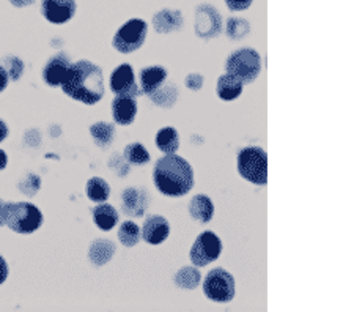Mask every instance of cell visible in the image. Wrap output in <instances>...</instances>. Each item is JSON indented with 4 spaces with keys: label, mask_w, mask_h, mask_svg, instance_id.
Listing matches in <instances>:
<instances>
[{
    "label": "cell",
    "mask_w": 354,
    "mask_h": 312,
    "mask_svg": "<svg viewBox=\"0 0 354 312\" xmlns=\"http://www.w3.org/2000/svg\"><path fill=\"white\" fill-rule=\"evenodd\" d=\"M123 158L134 166H145L150 163V153L140 142H133V144L124 147Z\"/></svg>",
    "instance_id": "4316f807"
},
{
    "label": "cell",
    "mask_w": 354,
    "mask_h": 312,
    "mask_svg": "<svg viewBox=\"0 0 354 312\" xmlns=\"http://www.w3.org/2000/svg\"><path fill=\"white\" fill-rule=\"evenodd\" d=\"M151 101L158 106L165 107V109H169V107H172L176 104V101H178V89H176L175 84H162L161 87H159L156 92H153L150 95Z\"/></svg>",
    "instance_id": "cb8c5ba5"
},
{
    "label": "cell",
    "mask_w": 354,
    "mask_h": 312,
    "mask_svg": "<svg viewBox=\"0 0 354 312\" xmlns=\"http://www.w3.org/2000/svg\"><path fill=\"white\" fill-rule=\"evenodd\" d=\"M8 136V127L5 125L3 120H0V142H3Z\"/></svg>",
    "instance_id": "d590c367"
},
{
    "label": "cell",
    "mask_w": 354,
    "mask_h": 312,
    "mask_svg": "<svg viewBox=\"0 0 354 312\" xmlns=\"http://www.w3.org/2000/svg\"><path fill=\"white\" fill-rule=\"evenodd\" d=\"M112 117L117 125L122 127H128V125L136 120L137 116V101L134 98H128V96H115L112 100Z\"/></svg>",
    "instance_id": "9a60e30c"
},
{
    "label": "cell",
    "mask_w": 354,
    "mask_h": 312,
    "mask_svg": "<svg viewBox=\"0 0 354 312\" xmlns=\"http://www.w3.org/2000/svg\"><path fill=\"white\" fill-rule=\"evenodd\" d=\"M85 192H87V197L93 202H106L111 196V186L104 178L101 177H93L87 181V186H85Z\"/></svg>",
    "instance_id": "484cf974"
},
{
    "label": "cell",
    "mask_w": 354,
    "mask_h": 312,
    "mask_svg": "<svg viewBox=\"0 0 354 312\" xmlns=\"http://www.w3.org/2000/svg\"><path fill=\"white\" fill-rule=\"evenodd\" d=\"M77 5L74 0H43L41 13L53 24H66L76 15Z\"/></svg>",
    "instance_id": "8fae6325"
},
{
    "label": "cell",
    "mask_w": 354,
    "mask_h": 312,
    "mask_svg": "<svg viewBox=\"0 0 354 312\" xmlns=\"http://www.w3.org/2000/svg\"><path fill=\"white\" fill-rule=\"evenodd\" d=\"M7 164H8L7 153H5L3 150H0V170H3L5 167H7Z\"/></svg>",
    "instance_id": "74e56055"
},
{
    "label": "cell",
    "mask_w": 354,
    "mask_h": 312,
    "mask_svg": "<svg viewBox=\"0 0 354 312\" xmlns=\"http://www.w3.org/2000/svg\"><path fill=\"white\" fill-rule=\"evenodd\" d=\"M8 202H3L0 199V227L5 226V218H7V212H8Z\"/></svg>",
    "instance_id": "e575fe53"
},
{
    "label": "cell",
    "mask_w": 354,
    "mask_h": 312,
    "mask_svg": "<svg viewBox=\"0 0 354 312\" xmlns=\"http://www.w3.org/2000/svg\"><path fill=\"white\" fill-rule=\"evenodd\" d=\"M111 90L117 96H128V98H137V96L144 95L136 82L134 70L129 64L120 65L112 71Z\"/></svg>",
    "instance_id": "30bf717a"
},
{
    "label": "cell",
    "mask_w": 354,
    "mask_h": 312,
    "mask_svg": "<svg viewBox=\"0 0 354 312\" xmlns=\"http://www.w3.org/2000/svg\"><path fill=\"white\" fill-rule=\"evenodd\" d=\"M244 89V84L232 75H222L218 79V85H216V92L222 101H233L241 96Z\"/></svg>",
    "instance_id": "ffe728a7"
},
{
    "label": "cell",
    "mask_w": 354,
    "mask_h": 312,
    "mask_svg": "<svg viewBox=\"0 0 354 312\" xmlns=\"http://www.w3.org/2000/svg\"><path fill=\"white\" fill-rule=\"evenodd\" d=\"M90 134L93 138L95 144L101 149H107L115 140V127L112 123L98 122L90 127Z\"/></svg>",
    "instance_id": "7402d4cb"
},
{
    "label": "cell",
    "mask_w": 354,
    "mask_h": 312,
    "mask_svg": "<svg viewBox=\"0 0 354 312\" xmlns=\"http://www.w3.org/2000/svg\"><path fill=\"white\" fill-rule=\"evenodd\" d=\"M140 238H142L140 227L136 223H133V221H124V223H122V226H120L118 240L122 241L123 246L133 248L140 241Z\"/></svg>",
    "instance_id": "83f0119b"
},
{
    "label": "cell",
    "mask_w": 354,
    "mask_h": 312,
    "mask_svg": "<svg viewBox=\"0 0 354 312\" xmlns=\"http://www.w3.org/2000/svg\"><path fill=\"white\" fill-rule=\"evenodd\" d=\"M115 243L111 240H104V238H100V240H95L90 245L88 259L93 265L102 266L109 262V260H112L113 255H115Z\"/></svg>",
    "instance_id": "ac0fdd59"
},
{
    "label": "cell",
    "mask_w": 354,
    "mask_h": 312,
    "mask_svg": "<svg viewBox=\"0 0 354 312\" xmlns=\"http://www.w3.org/2000/svg\"><path fill=\"white\" fill-rule=\"evenodd\" d=\"M222 241L221 238L211 230H205L197 237L191 248L189 257L196 266H207L221 257Z\"/></svg>",
    "instance_id": "ba28073f"
},
{
    "label": "cell",
    "mask_w": 354,
    "mask_h": 312,
    "mask_svg": "<svg viewBox=\"0 0 354 312\" xmlns=\"http://www.w3.org/2000/svg\"><path fill=\"white\" fill-rule=\"evenodd\" d=\"M250 32V24L243 18H230L225 24V33L230 39H243Z\"/></svg>",
    "instance_id": "f1b7e54d"
},
{
    "label": "cell",
    "mask_w": 354,
    "mask_h": 312,
    "mask_svg": "<svg viewBox=\"0 0 354 312\" xmlns=\"http://www.w3.org/2000/svg\"><path fill=\"white\" fill-rule=\"evenodd\" d=\"M148 205H150V196L145 190L128 188L122 192V208L129 217H144Z\"/></svg>",
    "instance_id": "7c38bea8"
},
{
    "label": "cell",
    "mask_w": 354,
    "mask_h": 312,
    "mask_svg": "<svg viewBox=\"0 0 354 312\" xmlns=\"http://www.w3.org/2000/svg\"><path fill=\"white\" fill-rule=\"evenodd\" d=\"M8 277V265L5 262V259L0 255V284H3Z\"/></svg>",
    "instance_id": "d6a6232c"
},
{
    "label": "cell",
    "mask_w": 354,
    "mask_h": 312,
    "mask_svg": "<svg viewBox=\"0 0 354 312\" xmlns=\"http://www.w3.org/2000/svg\"><path fill=\"white\" fill-rule=\"evenodd\" d=\"M174 281L180 288H185V291H194L200 286V281H202V273L196 268V266H183L178 270V273L175 275Z\"/></svg>",
    "instance_id": "d4e9b609"
},
{
    "label": "cell",
    "mask_w": 354,
    "mask_h": 312,
    "mask_svg": "<svg viewBox=\"0 0 354 312\" xmlns=\"http://www.w3.org/2000/svg\"><path fill=\"white\" fill-rule=\"evenodd\" d=\"M5 224H7L11 230L16 234L28 235L37 232L43 224V213L39 212L37 205L30 202H18L10 203L7 218H5Z\"/></svg>",
    "instance_id": "5b68a950"
},
{
    "label": "cell",
    "mask_w": 354,
    "mask_h": 312,
    "mask_svg": "<svg viewBox=\"0 0 354 312\" xmlns=\"http://www.w3.org/2000/svg\"><path fill=\"white\" fill-rule=\"evenodd\" d=\"M167 70L162 66H145L139 73L142 93L151 95L167 81Z\"/></svg>",
    "instance_id": "2e32d148"
},
{
    "label": "cell",
    "mask_w": 354,
    "mask_h": 312,
    "mask_svg": "<svg viewBox=\"0 0 354 312\" xmlns=\"http://www.w3.org/2000/svg\"><path fill=\"white\" fill-rule=\"evenodd\" d=\"M203 82L205 77L202 75H198V73H191V75L186 76V87L194 90V92H198V90L203 87Z\"/></svg>",
    "instance_id": "4dcf8cb0"
},
{
    "label": "cell",
    "mask_w": 354,
    "mask_h": 312,
    "mask_svg": "<svg viewBox=\"0 0 354 312\" xmlns=\"http://www.w3.org/2000/svg\"><path fill=\"white\" fill-rule=\"evenodd\" d=\"M2 66L5 68V71H7V75L11 81H18V79L22 76V73H24V64H22L19 57H15V55L5 57L2 60Z\"/></svg>",
    "instance_id": "f546056e"
},
{
    "label": "cell",
    "mask_w": 354,
    "mask_h": 312,
    "mask_svg": "<svg viewBox=\"0 0 354 312\" xmlns=\"http://www.w3.org/2000/svg\"><path fill=\"white\" fill-rule=\"evenodd\" d=\"M236 167L249 183L265 186L268 183V153L261 147L250 145L238 152Z\"/></svg>",
    "instance_id": "3957f363"
},
{
    "label": "cell",
    "mask_w": 354,
    "mask_h": 312,
    "mask_svg": "<svg viewBox=\"0 0 354 312\" xmlns=\"http://www.w3.org/2000/svg\"><path fill=\"white\" fill-rule=\"evenodd\" d=\"M170 234V224L161 214H150L145 219L144 227H142L140 235L150 245H161L162 241L167 240Z\"/></svg>",
    "instance_id": "4fadbf2b"
},
{
    "label": "cell",
    "mask_w": 354,
    "mask_h": 312,
    "mask_svg": "<svg viewBox=\"0 0 354 312\" xmlns=\"http://www.w3.org/2000/svg\"><path fill=\"white\" fill-rule=\"evenodd\" d=\"M189 214L198 221V223L207 224L214 217V203L207 194H197L189 202Z\"/></svg>",
    "instance_id": "d6986e66"
},
{
    "label": "cell",
    "mask_w": 354,
    "mask_h": 312,
    "mask_svg": "<svg viewBox=\"0 0 354 312\" xmlns=\"http://www.w3.org/2000/svg\"><path fill=\"white\" fill-rule=\"evenodd\" d=\"M194 28H196V35L198 38H216L222 30V16L213 5H198L196 10Z\"/></svg>",
    "instance_id": "9c48e42d"
},
{
    "label": "cell",
    "mask_w": 354,
    "mask_h": 312,
    "mask_svg": "<svg viewBox=\"0 0 354 312\" xmlns=\"http://www.w3.org/2000/svg\"><path fill=\"white\" fill-rule=\"evenodd\" d=\"M207 298L216 303H228L235 297V279L224 268H213L203 281Z\"/></svg>",
    "instance_id": "52a82bcc"
},
{
    "label": "cell",
    "mask_w": 354,
    "mask_h": 312,
    "mask_svg": "<svg viewBox=\"0 0 354 312\" xmlns=\"http://www.w3.org/2000/svg\"><path fill=\"white\" fill-rule=\"evenodd\" d=\"M11 3L15 5V7L22 8V7H27V5H32L35 0H10Z\"/></svg>",
    "instance_id": "8d00e7d4"
},
{
    "label": "cell",
    "mask_w": 354,
    "mask_h": 312,
    "mask_svg": "<svg viewBox=\"0 0 354 312\" xmlns=\"http://www.w3.org/2000/svg\"><path fill=\"white\" fill-rule=\"evenodd\" d=\"M62 89L73 100L88 106L96 104L104 96L102 70L88 60L71 64L64 82H62Z\"/></svg>",
    "instance_id": "6da1fadb"
},
{
    "label": "cell",
    "mask_w": 354,
    "mask_h": 312,
    "mask_svg": "<svg viewBox=\"0 0 354 312\" xmlns=\"http://www.w3.org/2000/svg\"><path fill=\"white\" fill-rule=\"evenodd\" d=\"M153 27L158 33L178 32L183 27V15L180 10H161L153 16Z\"/></svg>",
    "instance_id": "e0dca14e"
},
{
    "label": "cell",
    "mask_w": 354,
    "mask_h": 312,
    "mask_svg": "<svg viewBox=\"0 0 354 312\" xmlns=\"http://www.w3.org/2000/svg\"><path fill=\"white\" fill-rule=\"evenodd\" d=\"M224 2L232 11H244L250 8V5L254 3V0H224Z\"/></svg>",
    "instance_id": "1f68e13d"
},
{
    "label": "cell",
    "mask_w": 354,
    "mask_h": 312,
    "mask_svg": "<svg viewBox=\"0 0 354 312\" xmlns=\"http://www.w3.org/2000/svg\"><path fill=\"white\" fill-rule=\"evenodd\" d=\"M147 32L148 26L144 19H129L117 30L115 37L112 39V46L115 48L120 54L134 53V51L144 46L147 39Z\"/></svg>",
    "instance_id": "8992f818"
},
{
    "label": "cell",
    "mask_w": 354,
    "mask_h": 312,
    "mask_svg": "<svg viewBox=\"0 0 354 312\" xmlns=\"http://www.w3.org/2000/svg\"><path fill=\"white\" fill-rule=\"evenodd\" d=\"M225 71L239 79L244 85L252 84L261 71V57L255 49H238L227 57Z\"/></svg>",
    "instance_id": "277c9868"
},
{
    "label": "cell",
    "mask_w": 354,
    "mask_h": 312,
    "mask_svg": "<svg viewBox=\"0 0 354 312\" xmlns=\"http://www.w3.org/2000/svg\"><path fill=\"white\" fill-rule=\"evenodd\" d=\"M91 217H93L95 226L104 232L112 230L118 223L117 210L109 205V203H100V205H96L93 212H91Z\"/></svg>",
    "instance_id": "44dd1931"
},
{
    "label": "cell",
    "mask_w": 354,
    "mask_h": 312,
    "mask_svg": "<svg viewBox=\"0 0 354 312\" xmlns=\"http://www.w3.org/2000/svg\"><path fill=\"white\" fill-rule=\"evenodd\" d=\"M8 81H10V77L7 75V71H5V68L2 66V64H0V93H2L3 90L7 89Z\"/></svg>",
    "instance_id": "836d02e7"
},
{
    "label": "cell",
    "mask_w": 354,
    "mask_h": 312,
    "mask_svg": "<svg viewBox=\"0 0 354 312\" xmlns=\"http://www.w3.org/2000/svg\"><path fill=\"white\" fill-rule=\"evenodd\" d=\"M156 190L167 197H183L194 188V170L185 158L167 153L153 169Z\"/></svg>",
    "instance_id": "7a4b0ae2"
},
{
    "label": "cell",
    "mask_w": 354,
    "mask_h": 312,
    "mask_svg": "<svg viewBox=\"0 0 354 312\" xmlns=\"http://www.w3.org/2000/svg\"><path fill=\"white\" fill-rule=\"evenodd\" d=\"M70 66H71L70 57H68L65 53L55 54L53 59H49L48 64L44 65V70H43L44 82L50 85V87H60L68 70H70Z\"/></svg>",
    "instance_id": "5bb4252c"
},
{
    "label": "cell",
    "mask_w": 354,
    "mask_h": 312,
    "mask_svg": "<svg viewBox=\"0 0 354 312\" xmlns=\"http://www.w3.org/2000/svg\"><path fill=\"white\" fill-rule=\"evenodd\" d=\"M156 147L164 153H176L180 147V136L178 131L172 127L161 128L155 138Z\"/></svg>",
    "instance_id": "603a6c76"
}]
</instances>
